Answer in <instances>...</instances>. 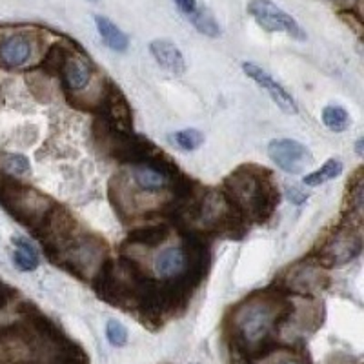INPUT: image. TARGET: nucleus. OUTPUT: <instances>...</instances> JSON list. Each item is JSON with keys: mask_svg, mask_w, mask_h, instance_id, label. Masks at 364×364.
<instances>
[{"mask_svg": "<svg viewBox=\"0 0 364 364\" xmlns=\"http://www.w3.org/2000/svg\"><path fill=\"white\" fill-rule=\"evenodd\" d=\"M294 314V304L277 286V291L252 295L235 308L232 318L233 348L248 359H262L273 346V333Z\"/></svg>", "mask_w": 364, "mask_h": 364, "instance_id": "nucleus-1", "label": "nucleus"}, {"mask_svg": "<svg viewBox=\"0 0 364 364\" xmlns=\"http://www.w3.org/2000/svg\"><path fill=\"white\" fill-rule=\"evenodd\" d=\"M224 195L245 219L266 223L277 208L279 195L272 173L255 164H242L224 181Z\"/></svg>", "mask_w": 364, "mask_h": 364, "instance_id": "nucleus-2", "label": "nucleus"}, {"mask_svg": "<svg viewBox=\"0 0 364 364\" xmlns=\"http://www.w3.org/2000/svg\"><path fill=\"white\" fill-rule=\"evenodd\" d=\"M0 203L4 204L6 210L18 223L28 226L33 233L55 208L53 200L11 178L0 182Z\"/></svg>", "mask_w": 364, "mask_h": 364, "instance_id": "nucleus-3", "label": "nucleus"}, {"mask_svg": "<svg viewBox=\"0 0 364 364\" xmlns=\"http://www.w3.org/2000/svg\"><path fill=\"white\" fill-rule=\"evenodd\" d=\"M108 248L95 235H77L58 257L57 264L70 269L75 277L93 279L100 266L106 262Z\"/></svg>", "mask_w": 364, "mask_h": 364, "instance_id": "nucleus-4", "label": "nucleus"}, {"mask_svg": "<svg viewBox=\"0 0 364 364\" xmlns=\"http://www.w3.org/2000/svg\"><path fill=\"white\" fill-rule=\"evenodd\" d=\"M363 252V237L353 224L341 226L331 237L324 240L317 253V264L324 268H336L352 262Z\"/></svg>", "mask_w": 364, "mask_h": 364, "instance_id": "nucleus-5", "label": "nucleus"}, {"mask_svg": "<svg viewBox=\"0 0 364 364\" xmlns=\"http://www.w3.org/2000/svg\"><path fill=\"white\" fill-rule=\"evenodd\" d=\"M248 13L255 18V22L266 31H284L297 41H304L306 33L302 31L291 15L273 4L272 0H250Z\"/></svg>", "mask_w": 364, "mask_h": 364, "instance_id": "nucleus-6", "label": "nucleus"}, {"mask_svg": "<svg viewBox=\"0 0 364 364\" xmlns=\"http://www.w3.org/2000/svg\"><path fill=\"white\" fill-rule=\"evenodd\" d=\"M328 284V277L323 268L315 262L306 264H295L288 269L284 281H281L279 288L284 294H297L302 297H314L315 294L323 291Z\"/></svg>", "mask_w": 364, "mask_h": 364, "instance_id": "nucleus-7", "label": "nucleus"}, {"mask_svg": "<svg viewBox=\"0 0 364 364\" xmlns=\"http://www.w3.org/2000/svg\"><path fill=\"white\" fill-rule=\"evenodd\" d=\"M268 155L282 171L290 175L302 173L314 164V155L304 144L294 139H275L268 144Z\"/></svg>", "mask_w": 364, "mask_h": 364, "instance_id": "nucleus-8", "label": "nucleus"}, {"mask_svg": "<svg viewBox=\"0 0 364 364\" xmlns=\"http://www.w3.org/2000/svg\"><path fill=\"white\" fill-rule=\"evenodd\" d=\"M102 119L120 132H129L133 126V115L132 108H129L128 100H126L124 93L120 91L119 86L113 82H108L106 90L102 93Z\"/></svg>", "mask_w": 364, "mask_h": 364, "instance_id": "nucleus-9", "label": "nucleus"}, {"mask_svg": "<svg viewBox=\"0 0 364 364\" xmlns=\"http://www.w3.org/2000/svg\"><path fill=\"white\" fill-rule=\"evenodd\" d=\"M242 70H245V73L248 75L253 82H257L262 90H266V93L272 97L273 102L277 104L282 112L288 113V115H295V113L299 112L294 97H291L277 80L273 79L268 71H264L261 66H257V64L253 63H242Z\"/></svg>", "mask_w": 364, "mask_h": 364, "instance_id": "nucleus-10", "label": "nucleus"}, {"mask_svg": "<svg viewBox=\"0 0 364 364\" xmlns=\"http://www.w3.org/2000/svg\"><path fill=\"white\" fill-rule=\"evenodd\" d=\"M149 51L154 55V58L161 64L164 70H168L173 75H182L186 71V63L182 57L181 50L168 38H157L149 44Z\"/></svg>", "mask_w": 364, "mask_h": 364, "instance_id": "nucleus-11", "label": "nucleus"}, {"mask_svg": "<svg viewBox=\"0 0 364 364\" xmlns=\"http://www.w3.org/2000/svg\"><path fill=\"white\" fill-rule=\"evenodd\" d=\"M31 55V42L24 35H11L0 44V60L9 68L22 66Z\"/></svg>", "mask_w": 364, "mask_h": 364, "instance_id": "nucleus-12", "label": "nucleus"}, {"mask_svg": "<svg viewBox=\"0 0 364 364\" xmlns=\"http://www.w3.org/2000/svg\"><path fill=\"white\" fill-rule=\"evenodd\" d=\"M184 269H186V253L182 248L164 250L155 261V272L159 277L166 279V281L181 277Z\"/></svg>", "mask_w": 364, "mask_h": 364, "instance_id": "nucleus-13", "label": "nucleus"}, {"mask_svg": "<svg viewBox=\"0 0 364 364\" xmlns=\"http://www.w3.org/2000/svg\"><path fill=\"white\" fill-rule=\"evenodd\" d=\"M60 77H63L64 84H66V87L70 91L82 90L91 77L90 60H86L82 57H75L71 53L70 58H68V63L64 64L63 71H60Z\"/></svg>", "mask_w": 364, "mask_h": 364, "instance_id": "nucleus-14", "label": "nucleus"}, {"mask_svg": "<svg viewBox=\"0 0 364 364\" xmlns=\"http://www.w3.org/2000/svg\"><path fill=\"white\" fill-rule=\"evenodd\" d=\"M170 235V224L157 223V224H144L135 230H132L128 235V245L146 246V248H155L162 245Z\"/></svg>", "mask_w": 364, "mask_h": 364, "instance_id": "nucleus-15", "label": "nucleus"}, {"mask_svg": "<svg viewBox=\"0 0 364 364\" xmlns=\"http://www.w3.org/2000/svg\"><path fill=\"white\" fill-rule=\"evenodd\" d=\"M133 182L141 188L142 191H161L171 184V178L166 177L161 171L154 170L148 164H139L132 170Z\"/></svg>", "mask_w": 364, "mask_h": 364, "instance_id": "nucleus-16", "label": "nucleus"}, {"mask_svg": "<svg viewBox=\"0 0 364 364\" xmlns=\"http://www.w3.org/2000/svg\"><path fill=\"white\" fill-rule=\"evenodd\" d=\"M95 26L99 29V35L102 37V41L106 42L109 50L113 51H126L128 50V35L119 28V26L113 24L109 18L102 17V15H95Z\"/></svg>", "mask_w": 364, "mask_h": 364, "instance_id": "nucleus-17", "label": "nucleus"}, {"mask_svg": "<svg viewBox=\"0 0 364 364\" xmlns=\"http://www.w3.org/2000/svg\"><path fill=\"white\" fill-rule=\"evenodd\" d=\"M13 245H15V252H13V262H15V266L21 272H33V269H37V250L29 245L26 239H21V237H13Z\"/></svg>", "mask_w": 364, "mask_h": 364, "instance_id": "nucleus-18", "label": "nucleus"}, {"mask_svg": "<svg viewBox=\"0 0 364 364\" xmlns=\"http://www.w3.org/2000/svg\"><path fill=\"white\" fill-rule=\"evenodd\" d=\"M70 55L71 51L64 44L50 46L44 55V60H42V70L48 75H60Z\"/></svg>", "mask_w": 364, "mask_h": 364, "instance_id": "nucleus-19", "label": "nucleus"}, {"mask_svg": "<svg viewBox=\"0 0 364 364\" xmlns=\"http://www.w3.org/2000/svg\"><path fill=\"white\" fill-rule=\"evenodd\" d=\"M341 173H343V162L337 161V159H330L318 170L308 173L306 177L302 178V182L306 186H318V184H324V182L331 181V178L339 177Z\"/></svg>", "mask_w": 364, "mask_h": 364, "instance_id": "nucleus-20", "label": "nucleus"}, {"mask_svg": "<svg viewBox=\"0 0 364 364\" xmlns=\"http://www.w3.org/2000/svg\"><path fill=\"white\" fill-rule=\"evenodd\" d=\"M323 122L331 132H344L350 126V115L341 106H326L323 109Z\"/></svg>", "mask_w": 364, "mask_h": 364, "instance_id": "nucleus-21", "label": "nucleus"}, {"mask_svg": "<svg viewBox=\"0 0 364 364\" xmlns=\"http://www.w3.org/2000/svg\"><path fill=\"white\" fill-rule=\"evenodd\" d=\"M190 18L200 33L208 35V37H219L220 35L219 24H217L215 17L208 9H197Z\"/></svg>", "mask_w": 364, "mask_h": 364, "instance_id": "nucleus-22", "label": "nucleus"}, {"mask_svg": "<svg viewBox=\"0 0 364 364\" xmlns=\"http://www.w3.org/2000/svg\"><path fill=\"white\" fill-rule=\"evenodd\" d=\"M171 142L177 144L178 148L184 149V151H191V149L199 148L204 142V135L199 132V129H181V132L173 133L171 135Z\"/></svg>", "mask_w": 364, "mask_h": 364, "instance_id": "nucleus-23", "label": "nucleus"}, {"mask_svg": "<svg viewBox=\"0 0 364 364\" xmlns=\"http://www.w3.org/2000/svg\"><path fill=\"white\" fill-rule=\"evenodd\" d=\"M0 166H2V170L8 171L9 175H15V177H21L29 171V161L24 155H6Z\"/></svg>", "mask_w": 364, "mask_h": 364, "instance_id": "nucleus-24", "label": "nucleus"}, {"mask_svg": "<svg viewBox=\"0 0 364 364\" xmlns=\"http://www.w3.org/2000/svg\"><path fill=\"white\" fill-rule=\"evenodd\" d=\"M106 337H108L109 344L120 348L128 343V330L122 323H119L115 318H109L108 324H106Z\"/></svg>", "mask_w": 364, "mask_h": 364, "instance_id": "nucleus-25", "label": "nucleus"}, {"mask_svg": "<svg viewBox=\"0 0 364 364\" xmlns=\"http://www.w3.org/2000/svg\"><path fill=\"white\" fill-rule=\"evenodd\" d=\"M262 359H264V364H304V360L290 350H272Z\"/></svg>", "mask_w": 364, "mask_h": 364, "instance_id": "nucleus-26", "label": "nucleus"}, {"mask_svg": "<svg viewBox=\"0 0 364 364\" xmlns=\"http://www.w3.org/2000/svg\"><path fill=\"white\" fill-rule=\"evenodd\" d=\"M286 191H288V199H290L294 204H302L304 200L308 199V195L304 193V191L299 190V188H295V186H291V188L288 186V188H286Z\"/></svg>", "mask_w": 364, "mask_h": 364, "instance_id": "nucleus-27", "label": "nucleus"}, {"mask_svg": "<svg viewBox=\"0 0 364 364\" xmlns=\"http://www.w3.org/2000/svg\"><path fill=\"white\" fill-rule=\"evenodd\" d=\"M175 4L178 6L182 13H186L188 17H191L197 11V0H175Z\"/></svg>", "mask_w": 364, "mask_h": 364, "instance_id": "nucleus-28", "label": "nucleus"}, {"mask_svg": "<svg viewBox=\"0 0 364 364\" xmlns=\"http://www.w3.org/2000/svg\"><path fill=\"white\" fill-rule=\"evenodd\" d=\"M2 302H4V295H2V284H0V306H2Z\"/></svg>", "mask_w": 364, "mask_h": 364, "instance_id": "nucleus-29", "label": "nucleus"}, {"mask_svg": "<svg viewBox=\"0 0 364 364\" xmlns=\"http://www.w3.org/2000/svg\"><path fill=\"white\" fill-rule=\"evenodd\" d=\"M331 2H341V0H331Z\"/></svg>", "mask_w": 364, "mask_h": 364, "instance_id": "nucleus-30", "label": "nucleus"}, {"mask_svg": "<svg viewBox=\"0 0 364 364\" xmlns=\"http://www.w3.org/2000/svg\"><path fill=\"white\" fill-rule=\"evenodd\" d=\"M91 2H97V0H91Z\"/></svg>", "mask_w": 364, "mask_h": 364, "instance_id": "nucleus-31", "label": "nucleus"}]
</instances>
